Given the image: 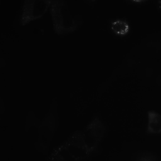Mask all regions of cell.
<instances>
[{"label":"cell","mask_w":161,"mask_h":161,"mask_svg":"<svg viewBox=\"0 0 161 161\" xmlns=\"http://www.w3.org/2000/svg\"><path fill=\"white\" fill-rule=\"evenodd\" d=\"M110 28L115 34L120 36L126 35L130 30V25L126 20L117 19L113 21L110 25Z\"/></svg>","instance_id":"obj_2"},{"label":"cell","mask_w":161,"mask_h":161,"mask_svg":"<svg viewBox=\"0 0 161 161\" xmlns=\"http://www.w3.org/2000/svg\"><path fill=\"white\" fill-rule=\"evenodd\" d=\"M147 115V132L149 134H161V115L153 110L148 111Z\"/></svg>","instance_id":"obj_1"},{"label":"cell","mask_w":161,"mask_h":161,"mask_svg":"<svg viewBox=\"0 0 161 161\" xmlns=\"http://www.w3.org/2000/svg\"><path fill=\"white\" fill-rule=\"evenodd\" d=\"M136 161H157L153 156L148 154H144L139 157Z\"/></svg>","instance_id":"obj_3"}]
</instances>
